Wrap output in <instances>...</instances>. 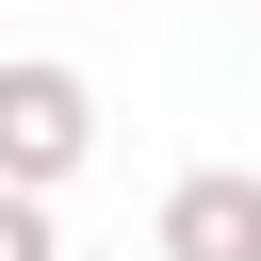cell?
Masks as SVG:
<instances>
[{
  "label": "cell",
  "instance_id": "6da1fadb",
  "mask_svg": "<svg viewBox=\"0 0 261 261\" xmlns=\"http://www.w3.org/2000/svg\"><path fill=\"white\" fill-rule=\"evenodd\" d=\"M82 147H98V82H82V65H49V49H0V179L65 196V179H82Z\"/></svg>",
  "mask_w": 261,
  "mask_h": 261
},
{
  "label": "cell",
  "instance_id": "7a4b0ae2",
  "mask_svg": "<svg viewBox=\"0 0 261 261\" xmlns=\"http://www.w3.org/2000/svg\"><path fill=\"white\" fill-rule=\"evenodd\" d=\"M147 245H163V261H261V179H245V163H196Z\"/></svg>",
  "mask_w": 261,
  "mask_h": 261
},
{
  "label": "cell",
  "instance_id": "3957f363",
  "mask_svg": "<svg viewBox=\"0 0 261 261\" xmlns=\"http://www.w3.org/2000/svg\"><path fill=\"white\" fill-rule=\"evenodd\" d=\"M0 261H65V245H49V196H33V179H0Z\"/></svg>",
  "mask_w": 261,
  "mask_h": 261
},
{
  "label": "cell",
  "instance_id": "277c9868",
  "mask_svg": "<svg viewBox=\"0 0 261 261\" xmlns=\"http://www.w3.org/2000/svg\"><path fill=\"white\" fill-rule=\"evenodd\" d=\"M245 16H261V0H245Z\"/></svg>",
  "mask_w": 261,
  "mask_h": 261
}]
</instances>
